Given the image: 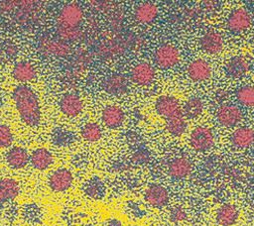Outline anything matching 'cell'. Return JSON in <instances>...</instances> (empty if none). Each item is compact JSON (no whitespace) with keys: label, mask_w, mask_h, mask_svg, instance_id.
<instances>
[{"label":"cell","mask_w":254,"mask_h":226,"mask_svg":"<svg viewBox=\"0 0 254 226\" xmlns=\"http://www.w3.org/2000/svg\"><path fill=\"white\" fill-rule=\"evenodd\" d=\"M12 98L24 124L36 127L41 121V107L36 92L26 84L17 85L12 91Z\"/></svg>","instance_id":"6da1fadb"},{"label":"cell","mask_w":254,"mask_h":226,"mask_svg":"<svg viewBox=\"0 0 254 226\" xmlns=\"http://www.w3.org/2000/svg\"><path fill=\"white\" fill-rule=\"evenodd\" d=\"M83 20V11L76 3H68L64 5L58 16L57 27L76 29L79 28Z\"/></svg>","instance_id":"7a4b0ae2"},{"label":"cell","mask_w":254,"mask_h":226,"mask_svg":"<svg viewBox=\"0 0 254 226\" xmlns=\"http://www.w3.org/2000/svg\"><path fill=\"white\" fill-rule=\"evenodd\" d=\"M153 58L158 67L162 69H170L179 63L181 55L176 46L172 44H163L156 49Z\"/></svg>","instance_id":"3957f363"},{"label":"cell","mask_w":254,"mask_h":226,"mask_svg":"<svg viewBox=\"0 0 254 226\" xmlns=\"http://www.w3.org/2000/svg\"><path fill=\"white\" fill-rule=\"evenodd\" d=\"M190 146L196 152L209 151L214 145V135L206 126H197L190 134Z\"/></svg>","instance_id":"277c9868"},{"label":"cell","mask_w":254,"mask_h":226,"mask_svg":"<svg viewBox=\"0 0 254 226\" xmlns=\"http://www.w3.org/2000/svg\"><path fill=\"white\" fill-rule=\"evenodd\" d=\"M155 110L160 116L166 118V120L184 115L179 100L172 95L159 96L155 101Z\"/></svg>","instance_id":"5b68a950"},{"label":"cell","mask_w":254,"mask_h":226,"mask_svg":"<svg viewBox=\"0 0 254 226\" xmlns=\"http://www.w3.org/2000/svg\"><path fill=\"white\" fill-rule=\"evenodd\" d=\"M252 23V18L244 8L234 9L227 17L226 27L233 34H240L249 29Z\"/></svg>","instance_id":"8992f818"},{"label":"cell","mask_w":254,"mask_h":226,"mask_svg":"<svg viewBox=\"0 0 254 226\" xmlns=\"http://www.w3.org/2000/svg\"><path fill=\"white\" fill-rule=\"evenodd\" d=\"M217 122L223 127H234L243 119V113L239 107L233 104H221L216 110Z\"/></svg>","instance_id":"52a82bcc"},{"label":"cell","mask_w":254,"mask_h":226,"mask_svg":"<svg viewBox=\"0 0 254 226\" xmlns=\"http://www.w3.org/2000/svg\"><path fill=\"white\" fill-rule=\"evenodd\" d=\"M156 76V70L154 66L147 61H140L136 63L131 71L130 78L132 82L139 86L150 85Z\"/></svg>","instance_id":"ba28073f"},{"label":"cell","mask_w":254,"mask_h":226,"mask_svg":"<svg viewBox=\"0 0 254 226\" xmlns=\"http://www.w3.org/2000/svg\"><path fill=\"white\" fill-rule=\"evenodd\" d=\"M186 72L188 77L194 82H204L210 79L212 75L210 64L202 58H195L190 61L186 67Z\"/></svg>","instance_id":"9c48e42d"},{"label":"cell","mask_w":254,"mask_h":226,"mask_svg":"<svg viewBox=\"0 0 254 226\" xmlns=\"http://www.w3.org/2000/svg\"><path fill=\"white\" fill-rule=\"evenodd\" d=\"M39 48L44 54L58 57H64L70 54V48L66 42L50 37H43L39 42Z\"/></svg>","instance_id":"30bf717a"},{"label":"cell","mask_w":254,"mask_h":226,"mask_svg":"<svg viewBox=\"0 0 254 226\" xmlns=\"http://www.w3.org/2000/svg\"><path fill=\"white\" fill-rule=\"evenodd\" d=\"M73 176L69 170L61 168L54 170L49 176V186L55 192H64L67 190L72 183Z\"/></svg>","instance_id":"8fae6325"},{"label":"cell","mask_w":254,"mask_h":226,"mask_svg":"<svg viewBox=\"0 0 254 226\" xmlns=\"http://www.w3.org/2000/svg\"><path fill=\"white\" fill-rule=\"evenodd\" d=\"M101 87L109 95L120 96L128 91V82L124 75L112 73L103 79Z\"/></svg>","instance_id":"7c38bea8"},{"label":"cell","mask_w":254,"mask_h":226,"mask_svg":"<svg viewBox=\"0 0 254 226\" xmlns=\"http://www.w3.org/2000/svg\"><path fill=\"white\" fill-rule=\"evenodd\" d=\"M199 46L208 55H218L223 49L224 42L220 33L214 30H208L200 37Z\"/></svg>","instance_id":"4fadbf2b"},{"label":"cell","mask_w":254,"mask_h":226,"mask_svg":"<svg viewBox=\"0 0 254 226\" xmlns=\"http://www.w3.org/2000/svg\"><path fill=\"white\" fill-rule=\"evenodd\" d=\"M59 106L64 115L67 117H75L81 113L83 109V102L76 93L67 92L60 99Z\"/></svg>","instance_id":"5bb4252c"},{"label":"cell","mask_w":254,"mask_h":226,"mask_svg":"<svg viewBox=\"0 0 254 226\" xmlns=\"http://www.w3.org/2000/svg\"><path fill=\"white\" fill-rule=\"evenodd\" d=\"M159 14V8L155 3L143 2L137 5L133 12L134 20L142 25L153 23Z\"/></svg>","instance_id":"9a60e30c"},{"label":"cell","mask_w":254,"mask_h":226,"mask_svg":"<svg viewBox=\"0 0 254 226\" xmlns=\"http://www.w3.org/2000/svg\"><path fill=\"white\" fill-rule=\"evenodd\" d=\"M224 70L229 78L238 79L248 73L249 63L245 57L241 56H235L226 61Z\"/></svg>","instance_id":"2e32d148"},{"label":"cell","mask_w":254,"mask_h":226,"mask_svg":"<svg viewBox=\"0 0 254 226\" xmlns=\"http://www.w3.org/2000/svg\"><path fill=\"white\" fill-rule=\"evenodd\" d=\"M145 200L153 207H163L169 202V192L167 188L161 184L150 185L144 194Z\"/></svg>","instance_id":"e0dca14e"},{"label":"cell","mask_w":254,"mask_h":226,"mask_svg":"<svg viewBox=\"0 0 254 226\" xmlns=\"http://www.w3.org/2000/svg\"><path fill=\"white\" fill-rule=\"evenodd\" d=\"M101 120L106 127L115 129L123 124L125 113L123 109L117 105H107L101 112Z\"/></svg>","instance_id":"ac0fdd59"},{"label":"cell","mask_w":254,"mask_h":226,"mask_svg":"<svg viewBox=\"0 0 254 226\" xmlns=\"http://www.w3.org/2000/svg\"><path fill=\"white\" fill-rule=\"evenodd\" d=\"M192 170L191 162L186 157H178L174 159L168 167V172L175 179H182L190 175Z\"/></svg>","instance_id":"d6986e66"},{"label":"cell","mask_w":254,"mask_h":226,"mask_svg":"<svg viewBox=\"0 0 254 226\" xmlns=\"http://www.w3.org/2000/svg\"><path fill=\"white\" fill-rule=\"evenodd\" d=\"M230 142L237 149L249 148L254 144V130L247 126L239 127L231 134Z\"/></svg>","instance_id":"ffe728a7"},{"label":"cell","mask_w":254,"mask_h":226,"mask_svg":"<svg viewBox=\"0 0 254 226\" xmlns=\"http://www.w3.org/2000/svg\"><path fill=\"white\" fill-rule=\"evenodd\" d=\"M12 75L16 80L24 84L26 82L34 80L37 77V70L31 62L22 60L14 65Z\"/></svg>","instance_id":"44dd1931"},{"label":"cell","mask_w":254,"mask_h":226,"mask_svg":"<svg viewBox=\"0 0 254 226\" xmlns=\"http://www.w3.org/2000/svg\"><path fill=\"white\" fill-rule=\"evenodd\" d=\"M8 166L14 170H20L27 166L30 162V156L26 149L22 147H13L6 155Z\"/></svg>","instance_id":"7402d4cb"},{"label":"cell","mask_w":254,"mask_h":226,"mask_svg":"<svg viewBox=\"0 0 254 226\" xmlns=\"http://www.w3.org/2000/svg\"><path fill=\"white\" fill-rule=\"evenodd\" d=\"M239 217V211L233 204L226 203L221 205L216 212V222L220 226H232L234 225Z\"/></svg>","instance_id":"603a6c76"},{"label":"cell","mask_w":254,"mask_h":226,"mask_svg":"<svg viewBox=\"0 0 254 226\" xmlns=\"http://www.w3.org/2000/svg\"><path fill=\"white\" fill-rule=\"evenodd\" d=\"M20 186L14 178L6 177L0 179V206L6 201L16 198L19 194Z\"/></svg>","instance_id":"cb8c5ba5"},{"label":"cell","mask_w":254,"mask_h":226,"mask_svg":"<svg viewBox=\"0 0 254 226\" xmlns=\"http://www.w3.org/2000/svg\"><path fill=\"white\" fill-rule=\"evenodd\" d=\"M30 163L34 169L45 170L53 164V155L46 148L36 149L30 156Z\"/></svg>","instance_id":"d4e9b609"},{"label":"cell","mask_w":254,"mask_h":226,"mask_svg":"<svg viewBox=\"0 0 254 226\" xmlns=\"http://www.w3.org/2000/svg\"><path fill=\"white\" fill-rule=\"evenodd\" d=\"M204 109V105L202 100L197 96L190 97L182 107L184 116L190 119H196L198 118Z\"/></svg>","instance_id":"484cf974"},{"label":"cell","mask_w":254,"mask_h":226,"mask_svg":"<svg viewBox=\"0 0 254 226\" xmlns=\"http://www.w3.org/2000/svg\"><path fill=\"white\" fill-rule=\"evenodd\" d=\"M83 192L86 196L92 199H100L104 196L105 185L103 181L97 177L93 176L89 178L83 185Z\"/></svg>","instance_id":"4316f807"},{"label":"cell","mask_w":254,"mask_h":226,"mask_svg":"<svg viewBox=\"0 0 254 226\" xmlns=\"http://www.w3.org/2000/svg\"><path fill=\"white\" fill-rule=\"evenodd\" d=\"M75 141V136L73 132L58 127L52 132V143L58 147H67Z\"/></svg>","instance_id":"83f0119b"},{"label":"cell","mask_w":254,"mask_h":226,"mask_svg":"<svg viewBox=\"0 0 254 226\" xmlns=\"http://www.w3.org/2000/svg\"><path fill=\"white\" fill-rule=\"evenodd\" d=\"M188 128V123L184 117V115L173 117L166 120V129L168 133L172 136L179 137L182 136Z\"/></svg>","instance_id":"f1b7e54d"},{"label":"cell","mask_w":254,"mask_h":226,"mask_svg":"<svg viewBox=\"0 0 254 226\" xmlns=\"http://www.w3.org/2000/svg\"><path fill=\"white\" fill-rule=\"evenodd\" d=\"M80 135L83 138V140L93 143V142H97L101 139L102 130H101V127L97 123L88 122L82 126V128L80 130Z\"/></svg>","instance_id":"f546056e"},{"label":"cell","mask_w":254,"mask_h":226,"mask_svg":"<svg viewBox=\"0 0 254 226\" xmlns=\"http://www.w3.org/2000/svg\"><path fill=\"white\" fill-rule=\"evenodd\" d=\"M236 100L243 106L254 107V85H244L239 87L235 92Z\"/></svg>","instance_id":"4dcf8cb0"},{"label":"cell","mask_w":254,"mask_h":226,"mask_svg":"<svg viewBox=\"0 0 254 226\" xmlns=\"http://www.w3.org/2000/svg\"><path fill=\"white\" fill-rule=\"evenodd\" d=\"M13 142V134L11 129L5 125L0 124V148H8Z\"/></svg>","instance_id":"1f68e13d"},{"label":"cell","mask_w":254,"mask_h":226,"mask_svg":"<svg viewBox=\"0 0 254 226\" xmlns=\"http://www.w3.org/2000/svg\"><path fill=\"white\" fill-rule=\"evenodd\" d=\"M150 158V152L146 148H138L132 154V161L135 164H145Z\"/></svg>","instance_id":"d6a6232c"},{"label":"cell","mask_w":254,"mask_h":226,"mask_svg":"<svg viewBox=\"0 0 254 226\" xmlns=\"http://www.w3.org/2000/svg\"><path fill=\"white\" fill-rule=\"evenodd\" d=\"M187 218V213L182 207H175L171 210L170 213V220L173 223H180L186 220Z\"/></svg>","instance_id":"836d02e7"},{"label":"cell","mask_w":254,"mask_h":226,"mask_svg":"<svg viewBox=\"0 0 254 226\" xmlns=\"http://www.w3.org/2000/svg\"><path fill=\"white\" fill-rule=\"evenodd\" d=\"M227 91L224 89H217L214 92V101L218 102V103H222L223 101H225V99L227 98Z\"/></svg>","instance_id":"e575fe53"},{"label":"cell","mask_w":254,"mask_h":226,"mask_svg":"<svg viewBox=\"0 0 254 226\" xmlns=\"http://www.w3.org/2000/svg\"><path fill=\"white\" fill-rule=\"evenodd\" d=\"M203 7H204V9L206 10V11H208V12H213V11H215L218 7V5H219V3L218 2H215V1H204L203 3Z\"/></svg>","instance_id":"d590c367"},{"label":"cell","mask_w":254,"mask_h":226,"mask_svg":"<svg viewBox=\"0 0 254 226\" xmlns=\"http://www.w3.org/2000/svg\"><path fill=\"white\" fill-rule=\"evenodd\" d=\"M103 226H122V223L117 218H109L104 222Z\"/></svg>","instance_id":"8d00e7d4"},{"label":"cell","mask_w":254,"mask_h":226,"mask_svg":"<svg viewBox=\"0 0 254 226\" xmlns=\"http://www.w3.org/2000/svg\"><path fill=\"white\" fill-rule=\"evenodd\" d=\"M8 47H6V54L8 56H12V55H15V53L17 52L16 48L14 47V45H7Z\"/></svg>","instance_id":"74e56055"},{"label":"cell","mask_w":254,"mask_h":226,"mask_svg":"<svg viewBox=\"0 0 254 226\" xmlns=\"http://www.w3.org/2000/svg\"><path fill=\"white\" fill-rule=\"evenodd\" d=\"M252 22L254 23V14H253V19H252Z\"/></svg>","instance_id":"f35d334b"}]
</instances>
